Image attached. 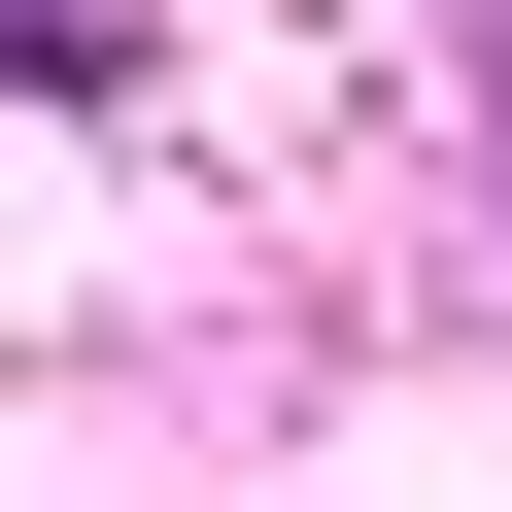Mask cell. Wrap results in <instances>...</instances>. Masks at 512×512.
<instances>
[{
  "instance_id": "cell-1",
  "label": "cell",
  "mask_w": 512,
  "mask_h": 512,
  "mask_svg": "<svg viewBox=\"0 0 512 512\" xmlns=\"http://www.w3.org/2000/svg\"><path fill=\"white\" fill-rule=\"evenodd\" d=\"M0 35H35V69H69V0H0Z\"/></svg>"
}]
</instances>
